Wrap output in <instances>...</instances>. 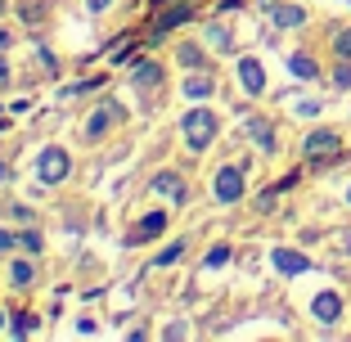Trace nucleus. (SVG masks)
<instances>
[{"label":"nucleus","instance_id":"nucleus-5","mask_svg":"<svg viewBox=\"0 0 351 342\" xmlns=\"http://www.w3.org/2000/svg\"><path fill=\"white\" fill-rule=\"evenodd\" d=\"M212 189H217L221 203H239V198H243V171H239V167H221Z\"/></svg>","mask_w":351,"mask_h":342},{"label":"nucleus","instance_id":"nucleus-2","mask_svg":"<svg viewBox=\"0 0 351 342\" xmlns=\"http://www.w3.org/2000/svg\"><path fill=\"white\" fill-rule=\"evenodd\" d=\"M36 171H41V185H63L68 171H73V158H68V149L50 145L41 158H36Z\"/></svg>","mask_w":351,"mask_h":342},{"label":"nucleus","instance_id":"nucleus-15","mask_svg":"<svg viewBox=\"0 0 351 342\" xmlns=\"http://www.w3.org/2000/svg\"><path fill=\"white\" fill-rule=\"evenodd\" d=\"M289 68H293V77H302V82H315V73H320L311 54H293V59H289Z\"/></svg>","mask_w":351,"mask_h":342},{"label":"nucleus","instance_id":"nucleus-26","mask_svg":"<svg viewBox=\"0 0 351 342\" xmlns=\"http://www.w3.org/2000/svg\"><path fill=\"white\" fill-rule=\"evenodd\" d=\"M86 5H90L95 14H104V10H108V5H113V0H86Z\"/></svg>","mask_w":351,"mask_h":342},{"label":"nucleus","instance_id":"nucleus-16","mask_svg":"<svg viewBox=\"0 0 351 342\" xmlns=\"http://www.w3.org/2000/svg\"><path fill=\"white\" fill-rule=\"evenodd\" d=\"M212 86H217L212 77L198 73V77H189V82H185V95H189V99H207V95H212Z\"/></svg>","mask_w":351,"mask_h":342},{"label":"nucleus","instance_id":"nucleus-29","mask_svg":"<svg viewBox=\"0 0 351 342\" xmlns=\"http://www.w3.org/2000/svg\"><path fill=\"white\" fill-rule=\"evenodd\" d=\"M5 10H10V0H0V14H5Z\"/></svg>","mask_w":351,"mask_h":342},{"label":"nucleus","instance_id":"nucleus-3","mask_svg":"<svg viewBox=\"0 0 351 342\" xmlns=\"http://www.w3.org/2000/svg\"><path fill=\"white\" fill-rule=\"evenodd\" d=\"M117 122H122V108H117L113 99H104V104L95 108L90 117H86V126H82V140H90V145H99V140H104L108 131H113Z\"/></svg>","mask_w":351,"mask_h":342},{"label":"nucleus","instance_id":"nucleus-11","mask_svg":"<svg viewBox=\"0 0 351 342\" xmlns=\"http://www.w3.org/2000/svg\"><path fill=\"white\" fill-rule=\"evenodd\" d=\"M248 135H252V145H257L261 154H275V126H270L266 117H248Z\"/></svg>","mask_w":351,"mask_h":342},{"label":"nucleus","instance_id":"nucleus-7","mask_svg":"<svg viewBox=\"0 0 351 342\" xmlns=\"http://www.w3.org/2000/svg\"><path fill=\"white\" fill-rule=\"evenodd\" d=\"M311 315H315L320 324H338L342 297H338V293H315V302H311Z\"/></svg>","mask_w":351,"mask_h":342},{"label":"nucleus","instance_id":"nucleus-9","mask_svg":"<svg viewBox=\"0 0 351 342\" xmlns=\"http://www.w3.org/2000/svg\"><path fill=\"white\" fill-rule=\"evenodd\" d=\"M162 230H167V212H149V217L140 221L131 234H126V243H145V239H158Z\"/></svg>","mask_w":351,"mask_h":342},{"label":"nucleus","instance_id":"nucleus-21","mask_svg":"<svg viewBox=\"0 0 351 342\" xmlns=\"http://www.w3.org/2000/svg\"><path fill=\"white\" fill-rule=\"evenodd\" d=\"M333 50H338V59H351V27L333 36Z\"/></svg>","mask_w":351,"mask_h":342},{"label":"nucleus","instance_id":"nucleus-10","mask_svg":"<svg viewBox=\"0 0 351 342\" xmlns=\"http://www.w3.org/2000/svg\"><path fill=\"white\" fill-rule=\"evenodd\" d=\"M239 82H243V90H248V95H261V90H266V73H261V63L257 59H243V63H239Z\"/></svg>","mask_w":351,"mask_h":342},{"label":"nucleus","instance_id":"nucleus-14","mask_svg":"<svg viewBox=\"0 0 351 342\" xmlns=\"http://www.w3.org/2000/svg\"><path fill=\"white\" fill-rule=\"evenodd\" d=\"M185 19H189V5H171V10H167L162 19L154 23V36H162V32H171L176 23H185Z\"/></svg>","mask_w":351,"mask_h":342},{"label":"nucleus","instance_id":"nucleus-19","mask_svg":"<svg viewBox=\"0 0 351 342\" xmlns=\"http://www.w3.org/2000/svg\"><path fill=\"white\" fill-rule=\"evenodd\" d=\"M226 261H230V248H226V243H217V248L207 252V261H203V266H207V270H217V266H226Z\"/></svg>","mask_w":351,"mask_h":342},{"label":"nucleus","instance_id":"nucleus-25","mask_svg":"<svg viewBox=\"0 0 351 342\" xmlns=\"http://www.w3.org/2000/svg\"><path fill=\"white\" fill-rule=\"evenodd\" d=\"M10 248H19V239H14L10 230H0V252H10Z\"/></svg>","mask_w":351,"mask_h":342},{"label":"nucleus","instance_id":"nucleus-8","mask_svg":"<svg viewBox=\"0 0 351 342\" xmlns=\"http://www.w3.org/2000/svg\"><path fill=\"white\" fill-rule=\"evenodd\" d=\"M154 194L176 198V203H180V198H189V185L180 180V171H158V176H154Z\"/></svg>","mask_w":351,"mask_h":342},{"label":"nucleus","instance_id":"nucleus-22","mask_svg":"<svg viewBox=\"0 0 351 342\" xmlns=\"http://www.w3.org/2000/svg\"><path fill=\"white\" fill-rule=\"evenodd\" d=\"M207 41H212V45H221V50H230V32L217 23V27H207Z\"/></svg>","mask_w":351,"mask_h":342},{"label":"nucleus","instance_id":"nucleus-1","mask_svg":"<svg viewBox=\"0 0 351 342\" xmlns=\"http://www.w3.org/2000/svg\"><path fill=\"white\" fill-rule=\"evenodd\" d=\"M180 131H185V145L189 149H207L212 140H217L221 122H217V113H212V108H189L185 122H180Z\"/></svg>","mask_w":351,"mask_h":342},{"label":"nucleus","instance_id":"nucleus-28","mask_svg":"<svg viewBox=\"0 0 351 342\" xmlns=\"http://www.w3.org/2000/svg\"><path fill=\"white\" fill-rule=\"evenodd\" d=\"M5 45H10V32H5V27H0V50H5Z\"/></svg>","mask_w":351,"mask_h":342},{"label":"nucleus","instance_id":"nucleus-23","mask_svg":"<svg viewBox=\"0 0 351 342\" xmlns=\"http://www.w3.org/2000/svg\"><path fill=\"white\" fill-rule=\"evenodd\" d=\"M19 248H27V252H41V234H36V230H27V234L19 239Z\"/></svg>","mask_w":351,"mask_h":342},{"label":"nucleus","instance_id":"nucleus-13","mask_svg":"<svg viewBox=\"0 0 351 342\" xmlns=\"http://www.w3.org/2000/svg\"><path fill=\"white\" fill-rule=\"evenodd\" d=\"M158 82H162V68H158V63H149V59L135 63V86H140V90H149V86H158Z\"/></svg>","mask_w":351,"mask_h":342},{"label":"nucleus","instance_id":"nucleus-6","mask_svg":"<svg viewBox=\"0 0 351 342\" xmlns=\"http://www.w3.org/2000/svg\"><path fill=\"white\" fill-rule=\"evenodd\" d=\"M270 261H275L279 275H306L311 270V257H302V252H293V248H275Z\"/></svg>","mask_w":351,"mask_h":342},{"label":"nucleus","instance_id":"nucleus-4","mask_svg":"<svg viewBox=\"0 0 351 342\" xmlns=\"http://www.w3.org/2000/svg\"><path fill=\"white\" fill-rule=\"evenodd\" d=\"M302 154H306L311 162H329V158H338V154H342L338 131H311L306 145H302Z\"/></svg>","mask_w":351,"mask_h":342},{"label":"nucleus","instance_id":"nucleus-27","mask_svg":"<svg viewBox=\"0 0 351 342\" xmlns=\"http://www.w3.org/2000/svg\"><path fill=\"white\" fill-rule=\"evenodd\" d=\"M5 82H10V63L0 59V86H5Z\"/></svg>","mask_w":351,"mask_h":342},{"label":"nucleus","instance_id":"nucleus-17","mask_svg":"<svg viewBox=\"0 0 351 342\" xmlns=\"http://www.w3.org/2000/svg\"><path fill=\"white\" fill-rule=\"evenodd\" d=\"M176 59L185 63V68H203V50H198V45H176Z\"/></svg>","mask_w":351,"mask_h":342},{"label":"nucleus","instance_id":"nucleus-18","mask_svg":"<svg viewBox=\"0 0 351 342\" xmlns=\"http://www.w3.org/2000/svg\"><path fill=\"white\" fill-rule=\"evenodd\" d=\"M185 248H189V243H171V248H162L154 266H171V261H180V257H185Z\"/></svg>","mask_w":351,"mask_h":342},{"label":"nucleus","instance_id":"nucleus-31","mask_svg":"<svg viewBox=\"0 0 351 342\" xmlns=\"http://www.w3.org/2000/svg\"><path fill=\"white\" fill-rule=\"evenodd\" d=\"M347 198H351V189H347Z\"/></svg>","mask_w":351,"mask_h":342},{"label":"nucleus","instance_id":"nucleus-12","mask_svg":"<svg viewBox=\"0 0 351 342\" xmlns=\"http://www.w3.org/2000/svg\"><path fill=\"white\" fill-rule=\"evenodd\" d=\"M266 14L275 27H302L306 23V10H298V5H266Z\"/></svg>","mask_w":351,"mask_h":342},{"label":"nucleus","instance_id":"nucleus-24","mask_svg":"<svg viewBox=\"0 0 351 342\" xmlns=\"http://www.w3.org/2000/svg\"><path fill=\"white\" fill-rule=\"evenodd\" d=\"M333 86H351V63H347V59L338 63V73H333Z\"/></svg>","mask_w":351,"mask_h":342},{"label":"nucleus","instance_id":"nucleus-20","mask_svg":"<svg viewBox=\"0 0 351 342\" xmlns=\"http://www.w3.org/2000/svg\"><path fill=\"white\" fill-rule=\"evenodd\" d=\"M10 275H14V284H19V289H23V284H32V261H14Z\"/></svg>","mask_w":351,"mask_h":342},{"label":"nucleus","instance_id":"nucleus-30","mask_svg":"<svg viewBox=\"0 0 351 342\" xmlns=\"http://www.w3.org/2000/svg\"><path fill=\"white\" fill-rule=\"evenodd\" d=\"M5 176H10V171H5V162H0V180H5Z\"/></svg>","mask_w":351,"mask_h":342}]
</instances>
